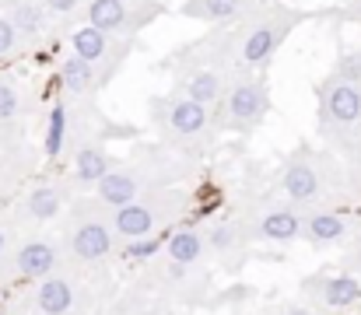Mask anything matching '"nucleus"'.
I'll list each match as a JSON object with an SVG mask.
<instances>
[{"label": "nucleus", "mask_w": 361, "mask_h": 315, "mask_svg": "<svg viewBox=\"0 0 361 315\" xmlns=\"http://www.w3.org/2000/svg\"><path fill=\"white\" fill-rule=\"evenodd\" d=\"M151 126H154L158 140L169 144L172 151L200 154V147L211 140L214 116H211V109H204L186 95H169V99L151 102Z\"/></svg>", "instance_id": "obj_2"}, {"label": "nucleus", "mask_w": 361, "mask_h": 315, "mask_svg": "<svg viewBox=\"0 0 361 315\" xmlns=\"http://www.w3.org/2000/svg\"><path fill=\"white\" fill-rule=\"evenodd\" d=\"M63 140H67V102H56L49 109V123H46V154L60 158Z\"/></svg>", "instance_id": "obj_24"}, {"label": "nucleus", "mask_w": 361, "mask_h": 315, "mask_svg": "<svg viewBox=\"0 0 361 315\" xmlns=\"http://www.w3.org/2000/svg\"><path fill=\"white\" fill-rule=\"evenodd\" d=\"M263 0H183L179 14L207 25H239Z\"/></svg>", "instance_id": "obj_11"}, {"label": "nucleus", "mask_w": 361, "mask_h": 315, "mask_svg": "<svg viewBox=\"0 0 361 315\" xmlns=\"http://www.w3.org/2000/svg\"><path fill=\"white\" fill-rule=\"evenodd\" d=\"M165 252H169V263L172 266H183V270H193L207 245H204V231L193 228V224H183V228H172L169 238H165Z\"/></svg>", "instance_id": "obj_15"}, {"label": "nucleus", "mask_w": 361, "mask_h": 315, "mask_svg": "<svg viewBox=\"0 0 361 315\" xmlns=\"http://www.w3.org/2000/svg\"><path fill=\"white\" fill-rule=\"evenodd\" d=\"M225 92H228V74H225L221 67H197V70H190L186 81H183V95L193 99V102H200L204 109L221 105Z\"/></svg>", "instance_id": "obj_14"}, {"label": "nucleus", "mask_w": 361, "mask_h": 315, "mask_svg": "<svg viewBox=\"0 0 361 315\" xmlns=\"http://www.w3.org/2000/svg\"><path fill=\"white\" fill-rule=\"evenodd\" d=\"M60 85H63V95H71V99H88V95H95V92L102 88L95 67L85 63V60L74 56V53L60 63Z\"/></svg>", "instance_id": "obj_19"}, {"label": "nucleus", "mask_w": 361, "mask_h": 315, "mask_svg": "<svg viewBox=\"0 0 361 315\" xmlns=\"http://www.w3.org/2000/svg\"><path fill=\"white\" fill-rule=\"evenodd\" d=\"M256 235L267 242H295L302 238V214L291 207H270L267 214H259Z\"/></svg>", "instance_id": "obj_18"}, {"label": "nucleus", "mask_w": 361, "mask_h": 315, "mask_svg": "<svg viewBox=\"0 0 361 315\" xmlns=\"http://www.w3.org/2000/svg\"><path fill=\"white\" fill-rule=\"evenodd\" d=\"M60 210H63V190L53 186V183L35 186V190L28 193V200H25V214H28L32 221H39V224L53 221Z\"/></svg>", "instance_id": "obj_21"}, {"label": "nucleus", "mask_w": 361, "mask_h": 315, "mask_svg": "<svg viewBox=\"0 0 361 315\" xmlns=\"http://www.w3.org/2000/svg\"><path fill=\"white\" fill-rule=\"evenodd\" d=\"M270 112V88L263 78H252L249 70H235L228 78V92L221 99V130L232 133H249L252 126L263 123Z\"/></svg>", "instance_id": "obj_5"}, {"label": "nucleus", "mask_w": 361, "mask_h": 315, "mask_svg": "<svg viewBox=\"0 0 361 315\" xmlns=\"http://www.w3.org/2000/svg\"><path fill=\"white\" fill-rule=\"evenodd\" d=\"M158 249H161V235L137 238V242H130V245H126V259H130V263H147Z\"/></svg>", "instance_id": "obj_25"}, {"label": "nucleus", "mask_w": 361, "mask_h": 315, "mask_svg": "<svg viewBox=\"0 0 361 315\" xmlns=\"http://www.w3.org/2000/svg\"><path fill=\"white\" fill-rule=\"evenodd\" d=\"M319 302L326 309H348L361 302V280L351 277V273H337V277H326L319 284Z\"/></svg>", "instance_id": "obj_20"}, {"label": "nucleus", "mask_w": 361, "mask_h": 315, "mask_svg": "<svg viewBox=\"0 0 361 315\" xmlns=\"http://www.w3.org/2000/svg\"><path fill=\"white\" fill-rule=\"evenodd\" d=\"M81 7V0H42V11L49 14H74Z\"/></svg>", "instance_id": "obj_28"}, {"label": "nucleus", "mask_w": 361, "mask_h": 315, "mask_svg": "<svg viewBox=\"0 0 361 315\" xmlns=\"http://www.w3.org/2000/svg\"><path fill=\"white\" fill-rule=\"evenodd\" d=\"M361 126V85L337 63L319 85V133L344 144Z\"/></svg>", "instance_id": "obj_4"}, {"label": "nucleus", "mask_w": 361, "mask_h": 315, "mask_svg": "<svg viewBox=\"0 0 361 315\" xmlns=\"http://www.w3.org/2000/svg\"><path fill=\"white\" fill-rule=\"evenodd\" d=\"M186 207H190L186 193H179V190H154V193H144L133 204L116 207L109 214V221H113L116 238L137 242V238H151L161 224H172Z\"/></svg>", "instance_id": "obj_3"}, {"label": "nucleus", "mask_w": 361, "mask_h": 315, "mask_svg": "<svg viewBox=\"0 0 361 315\" xmlns=\"http://www.w3.org/2000/svg\"><path fill=\"white\" fill-rule=\"evenodd\" d=\"M281 315H312V309H309V305H302V302H288Z\"/></svg>", "instance_id": "obj_29"}, {"label": "nucleus", "mask_w": 361, "mask_h": 315, "mask_svg": "<svg viewBox=\"0 0 361 315\" xmlns=\"http://www.w3.org/2000/svg\"><path fill=\"white\" fill-rule=\"evenodd\" d=\"M18 39H21V35L14 32V25L0 14V56H11V53H14V46H18Z\"/></svg>", "instance_id": "obj_27"}, {"label": "nucleus", "mask_w": 361, "mask_h": 315, "mask_svg": "<svg viewBox=\"0 0 361 315\" xmlns=\"http://www.w3.org/2000/svg\"><path fill=\"white\" fill-rule=\"evenodd\" d=\"M18 92H14V85H4L0 81V123H11L14 116H18Z\"/></svg>", "instance_id": "obj_26"}, {"label": "nucleus", "mask_w": 361, "mask_h": 315, "mask_svg": "<svg viewBox=\"0 0 361 315\" xmlns=\"http://www.w3.org/2000/svg\"><path fill=\"white\" fill-rule=\"evenodd\" d=\"M99 204V200H95ZM95 204H78L74 210V224L67 231V245H71V256L81 259V263H102L113 256L116 249V231H113V221L102 217Z\"/></svg>", "instance_id": "obj_7"}, {"label": "nucleus", "mask_w": 361, "mask_h": 315, "mask_svg": "<svg viewBox=\"0 0 361 315\" xmlns=\"http://www.w3.org/2000/svg\"><path fill=\"white\" fill-rule=\"evenodd\" d=\"M305 21L302 11L288 4H259L235 32L225 35V60L232 70H256L274 60L281 42Z\"/></svg>", "instance_id": "obj_1"}, {"label": "nucleus", "mask_w": 361, "mask_h": 315, "mask_svg": "<svg viewBox=\"0 0 361 315\" xmlns=\"http://www.w3.org/2000/svg\"><path fill=\"white\" fill-rule=\"evenodd\" d=\"M7 21L14 25L18 35H39L42 32V21H46V11L39 4H32V0H14Z\"/></svg>", "instance_id": "obj_23"}, {"label": "nucleus", "mask_w": 361, "mask_h": 315, "mask_svg": "<svg viewBox=\"0 0 361 315\" xmlns=\"http://www.w3.org/2000/svg\"><path fill=\"white\" fill-rule=\"evenodd\" d=\"M351 221L337 210H312L302 217V238L316 242V245H330V242H341L348 235Z\"/></svg>", "instance_id": "obj_17"}, {"label": "nucleus", "mask_w": 361, "mask_h": 315, "mask_svg": "<svg viewBox=\"0 0 361 315\" xmlns=\"http://www.w3.org/2000/svg\"><path fill=\"white\" fill-rule=\"evenodd\" d=\"M4 245H7V235H4V228H0V252H4Z\"/></svg>", "instance_id": "obj_30"}, {"label": "nucleus", "mask_w": 361, "mask_h": 315, "mask_svg": "<svg viewBox=\"0 0 361 315\" xmlns=\"http://www.w3.org/2000/svg\"><path fill=\"white\" fill-rule=\"evenodd\" d=\"M14 266H18V273H21L25 280H46V277H53V270L60 266V249H56V242H49V238H28V242L18 249Z\"/></svg>", "instance_id": "obj_13"}, {"label": "nucleus", "mask_w": 361, "mask_h": 315, "mask_svg": "<svg viewBox=\"0 0 361 315\" xmlns=\"http://www.w3.org/2000/svg\"><path fill=\"white\" fill-rule=\"evenodd\" d=\"M281 190H284V197L291 204H302V207L305 204H316L323 197V190H326V172L319 168V161L305 147H298L288 158L284 172H281Z\"/></svg>", "instance_id": "obj_10"}, {"label": "nucleus", "mask_w": 361, "mask_h": 315, "mask_svg": "<svg viewBox=\"0 0 361 315\" xmlns=\"http://www.w3.org/2000/svg\"><path fill=\"white\" fill-rule=\"evenodd\" d=\"M130 46H133V39L106 35V32H99V28H92V25H81V28L71 35V49H74V56H81L85 63H92L102 85L113 81V74L123 67Z\"/></svg>", "instance_id": "obj_9"}, {"label": "nucleus", "mask_w": 361, "mask_h": 315, "mask_svg": "<svg viewBox=\"0 0 361 315\" xmlns=\"http://www.w3.org/2000/svg\"><path fill=\"white\" fill-rule=\"evenodd\" d=\"M154 190H161V186H158V168H154V165L116 161V165L106 172V179L95 186V200H99L102 207L116 210V207H123V204L140 200L144 193H154Z\"/></svg>", "instance_id": "obj_8"}, {"label": "nucleus", "mask_w": 361, "mask_h": 315, "mask_svg": "<svg viewBox=\"0 0 361 315\" xmlns=\"http://www.w3.org/2000/svg\"><path fill=\"white\" fill-rule=\"evenodd\" d=\"M113 165H116V158L106 151L102 140H81L74 151V183L81 190H95Z\"/></svg>", "instance_id": "obj_12"}, {"label": "nucleus", "mask_w": 361, "mask_h": 315, "mask_svg": "<svg viewBox=\"0 0 361 315\" xmlns=\"http://www.w3.org/2000/svg\"><path fill=\"white\" fill-rule=\"evenodd\" d=\"M165 7L158 0H88L85 18L92 28L106 32V35H120L133 39L137 32H144Z\"/></svg>", "instance_id": "obj_6"}, {"label": "nucleus", "mask_w": 361, "mask_h": 315, "mask_svg": "<svg viewBox=\"0 0 361 315\" xmlns=\"http://www.w3.org/2000/svg\"><path fill=\"white\" fill-rule=\"evenodd\" d=\"M242 242H245V231H242L235 221H218V224H211V228L204 231V245H207L214 256H232Z\"/></svg>", "instance_id": "obj_22"}, {"label": "nucleus", "mask_w": 361, "mask_h": 315, "mask_svg": "<svg viewBox=\"0 0 361 315\" xmlns=\"http://www.w3.org/2000/svg\"><path fill=\"white\" fill-rule=\"evenodd\" d=\"M78 302V288L67 277H46L35 288V309L42 315H71Z\"/></svg>", "instance_id": "obj_16"}]
</instances>
